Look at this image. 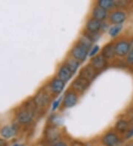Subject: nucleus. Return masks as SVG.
<instances>
[{
    "mask_svg": "<svg viewBox=\"0 0 133 146\" xmlns=\"http://www.w3.org/2000/svg\"><path fill=\"white\" fill-rule=\"evenodd\" d=\"M127 61L130 64H133V50H131L129 52L127 56Z\"/></svg>",
    "mask_w": 133,
    "mask_h": 146,
    "instance_id": "nucleus-23",
    "label": "nucleus"
},
{
    "mask_svg": "<svg viewBox=\"0 0 133 146\" xmlns=\"http://www.w3.org/2000/svg\"><path fill=\"white\" fill-rule=\"evenodd\" d=\"M128 126H129V124H128L126 120H124V119H121L119 120L117 123H116V125H115V128L119 131H125L127 130Z\"/></svg>",
    "mask_w": 133,
    "mask_h": 146,
    "instance_id": "nucleus-20",
    "label": "nucleus"
},
{
    "mask_svg": "<svg viewBox=\"0 0 133 146\" xmlns=\"http://www.w3.org/2000/svg\"><path fill=\"white\" fill-rule=\"evenodd\" d=\"M73 73L72 72V71L70 70L69 67L66 64L59 68V72H58L59 78L62 81H64V83L68 81L71 78V77L73 76Z\"/></svg>",
    "mask_w": 133,
    "mask_h": 146,
    "instance_id": "nucleus-6",
    "label": "nucleus"
},
{
    "mask_svg": "<svg viewBox=\"0 0 133 146\" xmlns=\"http://www.w3.org/2000/svg\"><path fill=\"white\" fill-rule=\"evenodd\" d=\"M132 136H133V126L132 128L131 129L127 132V134H126V139H129V138H131Z\"/></svg>",
    "mask_w": 133,
    "mask_h": 146,
    "instance_id": "nucleus-25",
    "label": "nucleus"
},
{
    "mask_svg": "<svg viewBox=\"0 0 133 146\" xmlns=\"http://www.w3.org/2000/svg\"><path fill=\"white\" fill-rule=\"evenodd\" d=\"M0 146H7V143L4 139H0Z\"/></svg>",
    "mask_w": 133,
    "mask_h": 146,
    "instance_id": "nucleus-28",
    "label": "nucleus"
},
{
    "mask_svg": "<svg viewBox=\"0 0 133 146\" xmlns=\"http://www.w3.org/2000/svg\"><path fill=\"white\" fill-rule=\"evenodd\" d=\"M13 146H21V145H15Z\"/></svg>",
    "mask_w": 133,
    "mask_h": 146,
    "instance_id": "nucleus-29",
    "label": "nucleus"
},
{
    "mask_svg": "<svg viewBox=\"0 0 133 146\" xmlns=\"http://www.w3.org/2000/svg\"><path fill=\"white\" fill-rule=\"evenodd\" d=\"M99 48L100 47L98 45H96V46H93V47L92 48V50H91L90 52V57H92V56L96 55V54H97V52H98Z\"/></svg>",
    "mask_w": 133,
    "mask_h": 146,
    "instance_id": "nucleus-22",
    "label": "nucleus"
},
{
    "mask_svg": "<svg viewBox=\"0 0 133 146\" xmlns=\"http://www.w3.org/2000/svg\"><path fill=\"white\" fill-rule=\"evenodd\" d=\"M61 100V98H59V100H55L54 103H53V110H55V109L58 108V106H59V104H60V101Z\"/></svg>",
    "mask_w": 133,
    "mask_h": 146,
    "instance_id": "nucleus-24",
    "label": "nucleus"
},
{
    "mask_svg": "<svg viewBox=\"0 0 133 146\" xmlns=\"http://www.w3.org/2000/svg\"><path fill=\"white\" fill-rule=\"evenodd\" d=\"M115 5V2L112 0H100L98 2V6L104 10L111 9Z\"/></svg>",
    "mask_w": 133,
    "mask_h": 146,
    "instance_id": "nucleus-18",
    "label": "nucleus"
},
{
    "mask_svg": "<svg viewBox=\"0 0 133 146\" xmlns=\"http://www.w3.org/2000/svg\"><path fill=\"white\" fill-rule=\"evenodd\" d=\"M86 146H92V145H87Z\"/></svg>",
    "mask_w": 133,
    "mask_h": 146,
    "instance_id": "nucleus-30",
    "label": "nucleus"
},
{
    "mask_svg": "<svg viewBox=\"0 0 133 146\" xmlns=\"http://www.w3.org/2000/svg\"><path fill=\"white\" fill-rule=\"evenodd\" d=\"M126 4V2H125V1H119V2H115V5H118V6H121V7H123V6H124Z\"/></svg>",
    "mask_w": 133,
    "mask_h": 146,
    "instance_id": "nucleus-26",
    "label": "nucleus"
},
{
    "mask_svg": "<svg viewBox=\"0 0 133 146\" xmlns=\"http://www.w3.org/2000/svg\"><path fill=\"white\" fill-rule=\"evenodd\" d=\"M87 54H88V50L80 44L76 45L71 50V55L73 58L77 61H82L85 60Z\"/></svg>",
    "mask_w": 133,
    "mask_h": 146,
    "instance_id": "nucleus-1",
    "label": "nucleus"
},
{
    "mask_svg": "<svg viewBox=\"0 0 133 146\" xmlns=\"http://www.w3.org/2000/svg\"><path fill=\"white\" fill-rule=\"evenodd\" d=\"M101 55H103L104 57L106 59L112 58L115 56V46L112 44H108L104 46L101 52Z\"/></svg>",
    "mask_w": 133,
    "mask_h": 146,
    "instance_id": "nucleus-16",
    "label": "nucleus"
},
{
    "mask_svg": "<svg viewBox=\"0 0 133 146\" xmlns=\"http://www.w3.org/2000/svg\"><path fill=\"white\" fill-rule=\"evenodd\" d=\"M34 101H35L36 105L40 106H44L47 105L49 103V101H50V98H49V96H48L47 93L41 91L36 95Z\"/></svg>",
    "mask_w": 133,
    "mask_h": 146,
    "instance_id": "nucleus-15",
    "label": "nucleus"
},
{
    "mask_svg": "<svg viewBox=\"0 0 133 146\" xmlns=\"http://www.w3.org/2000/svg\"><path fill=\"white\" fill-rule=\"evenodd\" d=\"M78 44H82V46H84L85 48H87L89 50V49L92 46V41H91L90 38L87 36H82L81 38H80V41Z\"/></svg>",
    "mask_w": 133,
    "mask_h": 146,
    "instance_id": "nucleus-19",
    "label": "nucleus"
},
{
    "mask_svg": "<svg viewBox=\"0 0 133 146\" xmlns=\"http://www.w3.org/2000/svg\"><path fill=\"white\" fill-rule=\"evenodd\" d=\"M72 86H73V89L76 92H84L88 89L89 86H90V81L83 78L82 77H79L73 81Z\"/></svg>",
    "mask_w": 133,
    "mask_h": 146,
    "instance_id": "nucleus-3",
    "label": "nucleus"
},
{
    "mask_svg": "<svg viewBox=\"0 0 133 146\" xmlns=\"http://www.w3.org/2000/svg\"><path fill=\"white\" fill-rule=\"evenodd\" d=\"M78 98L73 92H68L64 99V106L65 108H72L77 104Z\"/></svg>",
    "mask_w": 133,
    "mask_h": 146,
    "instance_id": "nucleus-9",
    "label": "nucleus"
},
{
    "mask_svg": "<svg viewBox=\"0 0 133 146\" xmlns=\"http://www.w3.org/2000/svg\"><path fill=\"white\" fill-rule=\"evenodd\" d=\"M53 146H68V145H67L66 143H63V142H57V143H55V144L53 145Z\"/></svg>",
    "mask_w": 133,
    "mask_h": 146,
    "instance_id": "nucleus-27",
    "label": "nucleus"
},
{
    "mask_svg": "<svg viewBox=\"0 0 133 146\" xmlns=\"http://www.w3.org/2000/svg\"><path fill=\"white\" fill-rule=\"evenodd\" d=\"M64 81H62L59 78H55L53 80V81L50 84V87H51V90L53 92L55 93V94H59L62 92V90L64 89Z\"/></svg>",
    "mask_w": 133,
    "mask_h": 146,
    "instance_id": "nucleus-13",
    "label": "nucleus"
},
{
    "mask_svg": "<svg viewBox=\"0 0 133 146\" xmlns=\"http://www.w3.org/2000/svg\"><path fill=\"white\" fill-rule=\"evenodd\" d=\"M103 25L101 23V21L96 20L95 19H91L87 21L86 27L89 33H97L102 27Z\"/></svg>",
    "mask_w": 133,
    "mask_h": 146,
    "instance_id": "nucleus-7",
    "label": "nucleus"
},
{
    "mask_svg": "<svg viewBox=\"0 0 133 146\" xmlns=\"http://www.w3.org/2000/svg\"><path fill=\"white\" fill-rule=\"evenodd\" d=\"M92 66L96 70H101L106 66V58L102 55H98L95 56L92 60Z\"/></svg>",
    "mask_w": 133,
    "mask_h": 146,
    "instance_id": "nucleus-8",
    "label": "nucleus"
},
{
    "mask_svg": "<svg viewBox=\"0 0 133 146\" xmlns=\"http://www.w3.org/2000/svg\"><path fill=\"white\" fill-rule=\"evenodd\" d=\"M122 27V25H115V26H113V27H112L110 29L109 33H110V35L112 37H115L120 33V31H121Z\"/></svg>",
    "mask_w": 133,
    "mask_h": 146,
    "instance_id": "nucleus-21",
    "label": "nucleus"
},
{
    "mask_svg": "<svg viewBox=\"0 0 133 146\" xmlns=\"http://www.w3.org/2000/svg\"><path fill=\"white\" fill-rule=\"evenodd\" d=\"M33 111L30 108L21 110L17 115L18 121L21 124H29L33 120Z\"/></svg>",
    "mask_w": 133,
    "mask_h": 146,
    "instance_id": "nucleus-2",
    "label": "nucleus"
},
{
    "mask_svg": "<svg viewBox=\"0 0 133 146\" xmlns=\"http://www.w3.org/2000/svg\"><path fill=\"white\" fill-rule=\"evenodd\" d=\"M126 18V16L125 13L122 11H115L110 15V21L115 25H121V24L125 21Z\"/></svg>",
    "mask_w": 133,
    "mask_h": 146,
    "instance_id": "nucleus-10",
    "label": "nucleus"
},
{
    "mask_svg": "<svg viewBox=\"0 0 133 146\" xmlns=\"http://www.w3.org/2000/svg\"><path fill=\"white\" fill-rule=\"evenodd\" d=\"M65 64L68 66V67H69V69L72 71V72L73 73H74L76 71L77 69H78V66H79L80 65L79 61L76 60L75 58L68 59Z\"/></svg>",
    "mask_w": 133,
    "mask_h": 146,
    "instance_id": "nucleus-17",
    "label": "nucleus"
},
{
    "mask_svg": "<svg viewBox=\"0 0 133 146\" xmlns=\"http://www.w3.org/2000/svg\"><path fill=\"white\" fill-rule=\"evenodd\" d=\"M115 54L118 56H124L130 50V44L125 41H119L115 46Z\"/></svg>",
    "mask_w": 133,
    "mask_h": 146,
    "instance_id": "nucleus-4",
    "label": "nucleus"
},
{
    "mask_svg": "<svg viewBox=\"0 0 133 146\" xmlns=\"http://www.w3.org/2000/svg\"><path fill=\"white\" fill-rule=\"evenodd\" d=\"M118 142V137L114 133H108L104 137L103 143L106 146H115Z\"/></svg>",
    "mask_w": 133,
    "mask_h": 146,
    "instance_id": "nucleus-12",
    "label": "nucleus"
},
{
    "mask_svg": "<svg viewBox=\"0 0 133 146\" xmlns=\"http://www.w3.org/2000/svg\"><path fill=\"white\" fill-rule=\"evenodd\" d=\"M92 16H93V18L95 19L102 21L106 18L107 12H106V10L103 9L102 7H99V6H97L92 11Z\"/></svg>",
    "mask_w": 133,
    "mask_h": 146,
    "instance_id": "nucleus-14",
    "label": "nucleus"
},
{
    "mask_svg": "<svg viewBox=\"0 0 133 146\" xmlns=\"http://www.w3.org/2000/svg\"><path fill=\"white\" fill-rule=\"evenodd\" d=\"M16 131H17V128H16V125H6L2 128L1 135L6 139H8V138L13 137L16 134Z\"/></svg>",
    "mask_w": 133,
    "mask_h": 146,
    "instance_id": "nucleus-11",
    "label": "nucleus"
},
{
    "mask_svg": "<svg viewBox=\"0 0 133 146\" xmlns=\"http://www.w3.org/2000/svg\"><path fill=\"white\" fill-rule=\"evenodd\" d=\"M96 75V70L92 67V65H89V66H85L84 68H83V70L80 72V76L83 78L86 79V80H89L90 82L94 79Z\"/></svg>",
    "mask_w": 133,
    "mask_h": 146,
    "instance_id": "nucleus-5",
    "label": "nucleus"
}]
</instances>
